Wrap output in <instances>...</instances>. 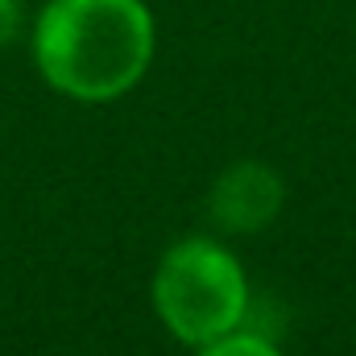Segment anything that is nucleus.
<instances>
[{
  "label": "nucleus",
  "instance_id": "obj_2",
  "mask_svg": "<svg viewBox=\"0 0 356 356\" xmlns=\"http://www.w3.org/2000/svg\"><path fill=\"white\" fill-rule=\"evenodd\" d=\"M149 294L162 327L191 348L241 332L249 315V277L216 236L175 241L154 269Z\"/></svg>",
  "mask_w": 356,
  "mask_h": 356
},
{
  "label": "nucleus",
  "instance_id": "obj_3",
  "mask_svg": "<svg viewBox=\"0 0 356 356\" xmlns=\"http://www.w3.org/2000/svg\"><path fill=\"white\" fill-rule=\"evenodd\" d=\"M286 186L282 175L266 162H236L211 182L207 191V216L220 232L232 236H249L273 224V216L282 211Z\"/></svg>",
  "mask_w": 356,
  "mask_h": 356
},
{
  "label": "nucleus",
  "instance_id": "obj_4",
  "mask_svg": "<svg viewBox=\"0 0 356 356\" xmlns=\"http://www.w3.org/2000/svg\"><path fill=\"white\" fill-rule=\"evenodd\" d=\"M195 356H282L273 344H269L266 336H257V332H228V336H220V340H211V344H203V348H195Z\"/></svg>",
  "mask_w": 356,
  "mask_h": 356
},
{
  "label": "nucleus",
  "instance_id": "obj_1",
  "mask_svg": "<svg viewBox=\"0 0 356 356\" xmlns=\"http://www.w3.org/2000/svg\"><path fill=\"white\" fill-rule=\"evenodd\" d=\"M154 38L145 0H50L33 21V63L54 91L104 104L141 83Z\"/></svg>",
  "mask_w": 356,
  "mask_h": 356
},
{
  "label": "nucleus",
  "instance_id": "obj_5",
  "mask_svg": "<svg viewBox=\"0 0 356 356\" xmlns=\"http://www.w3.org/2000/svg\"><path fill=\"white\" fill-rule=\"evenodd\" d=\"M21 0H0V46H8L21 33Z\"/></svg>",
  "mask_w": 356,
  "mask_h": 356
}]
</instances>
